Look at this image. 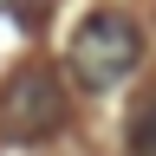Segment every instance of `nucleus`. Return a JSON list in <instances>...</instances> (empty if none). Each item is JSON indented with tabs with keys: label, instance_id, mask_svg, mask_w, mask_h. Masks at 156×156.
<instances>
[{
	"label": "nucleus",
	"instance_id": "obj_1",
	"mask_svg": "<svg viewBox=\"0 0 156 156\" xmlns=\"http://www.w3.org/2000/svg\"><path fill=\"white\" fill-rule=\"evenodd\" d=\"M136 65H143V33H136L130 13L98 7V13L78 20V33H72V46H65V72L85 91H117Z\"/></svg>",
	"mask_w": 156,
	"mask_h": 156
},
{
	"label": "nucleus",
	"instance_id": "obj_2",
	"mask_svg": "<svg viewBox=\"0 0 156 156\" xmlns=\"http://www.w3.org/2000/svg\"><path fill=\"white\" fill-rule=\"evenodd\" d=\"M65 124V91H58V72L52 65H20L7 78V136L20 143H39Z\"/></svg>",
	"mask_w": 156,
	"mask_h": 156
},
{
	"label": "nucleus",
	"instance_id": "obj_3",
	"mask_svg": "<svg viewBox=\"0 0 156 156\" xmlns=\"http://www.w3.org/2000/svg\"><path fill=\"white\" fill-rule=\"evenodd\" d=\"M124 143H130V156H156V85L130 104V136Z\"/></svg>",
	"mask_w": 156,
	"mask_h": 156
},
{
	"label": "nucleus",
	"instance_id": "obj_4",
	"mask_svg": "<svg viewBox=\"0 0 156 156\" xmlns=\"http://www.w3.org/2000/svg\"><path fill=\"white\" fill-rule=\"evenodd\" d=\"M0 13H7V0H0Z\"/></svg>",
	"mask_w": 156,
	"mask_h": 156
}]
</instances>
